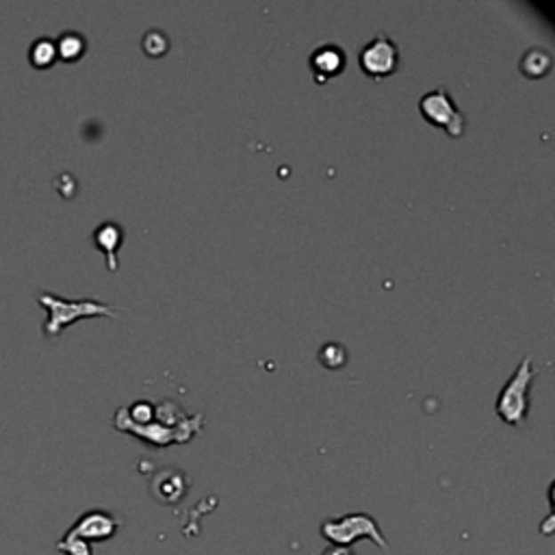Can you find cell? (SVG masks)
Listing matches in <instances>:
<instances>
[{
    "label": "cell",
    "instance_id": "cell-1",
    "mask_svg": "<svg viewBox=\"0 0 555 555\" xmlns=\"http://www.w3.org/2000/svg\"><path fill=\"white\" fill-rule=\"evenodd\" d=\"M39 306H44L48 312L46 321H44L42 332L48 341H54L57 336L63 334V330L68 326L76 324L81 319H92V317H117L116 306L104 304L101 300H92V297H85V300H68V297H61L57 294H51V291H39L37 295Z\"/></svg>",
    "mask_w": 555,
    "mask_h": 555
},
{
    "label": "cell",
    "instance_id": "cell-2",
    "mask_svg": "<svg viewBox=\"0 0 555 555\" xmlns=\"http://www.w3.org/2000/svg\"><path fill=\"white\" fill-rule=\"evenodd\" d=\"M534 378H536V369H534L532 356H525L497 398V414L503 423L514 425V428L525 423L529 413V389H532Z\"/></svg>",
    "mask_w": 555,
    "mask_h": 555
},
{
    "label": "cell",
    "instance_id": "cell-3",
    "mask_svg": "<svg viewBox=\"0 0 555 555\" xmlns=\"http://www.w3.org/2000/svg\"><path fill=\"white\" fill-rule=\"evenodd\" d=\"M319 529L324 540H328L330 544H339V547H351L360 538H366L375 547L389 549V540L382 534L380 523L365 512H351L339 519H328L321 523Z\"/></svg>",
    "mask_w": 555,
    "mask_h": 555
},
{
    "label": "cell",
    "instance_id": "cell-4",
    "mask_svg": "<svg viewBox=\"0 0 555 555\" xmlns=\"http://www.w3.org/2000/svg\"><path fill=\"white\" fill-rule=\"evenodd\" d=\"M419 111L425 117V122L432 126H440L451 139H460L467 131V120L455 107V101L451 98L447 87H434L432 92L423 93L419 101Z\"/></svg>",
    "mask_w": 555,
    "mask_h": 555
},
{
    "label": "cell",
    "instance_id": "cell-5",
    "mask_svg": "<svg viewBox=\"0 0 555 555\" xmlns=\"http://www.w3.org/2000/svg\"><path fill=\"white\" fill-rule=\"evenodd\" d=\"M399 48L395 46L393 39L389 35L380 33L375 35L371 42H366L363 51L358 54L360 69L374 81H382V78H389L398 72L399 68Z\"/></svg>",
    "mask_w": 555,
    "mask_h": 555
},
{
    "label": "cell",
    "instance_id": "cell-6",
    "mask_svg": "<svg viewBox=\"0 0 555 555\" xmlns=\"http://www.w3.org/2000/svg\"><path fill=\"white\" fill-rule=\"evenodd\" d=\"M122 527V520L109 510H87L81 517L72 523L68 534L87 540L89 544L93 543H107V540L116 538Z\"/></svg>",
    "mask_w": 555,
    "mask_h": 555
},
{
    "label": "cell",
    "instance_id": "cell-7",
    "mask_svg": "<svg viewBox=\"0 0 555 555\" xmlns=\"http://www.w3.org/2000/svg\"><path fill=\"white\" fill-rule=\"evenodd\" d=\"M113 425H116V430H120V432H126V434L135 436V438L146 440L148 445H155V447H170V445L178 443L176 432L170 428H165V425L157 423V421H150V423H143V425L131 421V416L126 414V406H124V408H117L116 416H113Z\"/></svg>",
    "mask_w": 555,
    "mask_h": 555
},
{
    "label": "cell",
    "instance_id": "cell-8",
    "mask_svg": "<svg viewBox=\"0 0 555 555\" xmlns=\"http://www.w3.org/2000/svg\"><path fill=\"white\" fill-rule=\"evenodd\" d=\"M189 490V479L178 469H161L152 475L150 495L161 505H178Z\"/></svg>",
    "mask_w": 555,
    "mask_h": 555
},
{
    "label": "cell",
    "instance_id": "cell-9",
    "mask_svg": "<svg viewBox=\"0 0 555 555\" xmlns=\"http://www.w3.org/2000/svg\"><path fill=\"white\" fill-rule=\"evenodd\" d=\"M345 51L341 46H336V44H324V46L315 48L310 54V68L317 83H326L330 78L339 76L345 69Z\"/></svg>",
    "mask_w": 555,
    "mask_h": 555
},
{
    "label": "cell",
    "instance_id": "cell-10",
    "mask_svg": "<svg viewBox=\"0 0 555 555\" xmlns=\"http://www.w3.org/2000/svg\"><path fill=\"white\" fill-rule=\"evenodd\" d=\"M92 239L93 245H96L104 254V259H107V269L117 271V250H120L124 241L122 226L116 224V221H102V224L93 230Z\"/></svg>",
    "mask_w": 555,
    "mask_h": 555
},
{
    "label": "cell",
    "instance_id": "cell-11",
    "mask_svg": "<svg viewBox=\"0 0 555 555\" xmlns=\"http://www.w3.org/2000/svg\"><path fill=\"white\" fill-rule=\"evenodd\" d=\"M57 46V57L66 63H76L78 59L85 57L87 52V39L85 35L78 31H63L54 39Z\"/></svg>",
    "mask_w": 555,
    "mask_h": 555
},
{
    "label": "cell",
    "instance_id": "cell-12",
    "mask_svg": "<svg viewBox=\"0 0 555 555\" xmlns=\"http://www.w3.org/2000/svg\"><path fill=\"white\" fill-rule=\"evenodd\" d=\"M519 68L527 78H543L551 72L553 57L547 48H529V51L520 57Z\"/></svg>",
    "mask_w": 555,
    "mask_h": 555
},
{
    "label": "cell",
    "instance_id": "cell-13",
    "mask_svg": "<svg viewBox=\"0 0 555 555\" xmlns=\"http://www.w3.org/2000/svg\"><path fill=\"white\" fill-rule=\"evenodd\" d=\"M28 61L33 68L37 69H48L59 61L57 57V46H54L52 37H37L28 46Z\"/></svg>",
    "mask_w": 555,
    "mask_h": 555
},
{
    "label": "cell",
    "instance_id": "cell-14",
    "mask_svg": "<svg viewBox=\"0 0 555 555\" xmlns=\"http://www.w3.org/2000/svg\"><path fill=\"white\" fill-rule=\"evenodd\" d=\"M319 363L326 366V369H341V366L347 365V350L341 343H326L321 345L319 354H317Z\"/></svg>",
    "mask_w": 555,
    "mask_h": 555
},
{
    "label": "cell",
    "instance_id": "cell-15",
    "mask_svg": "<svg viewBox=\"0 0 555 555\" xmlns=\"http://www.w3.org/2000/svg\"><path fill=\"white\" fill-rule=\"evenodd\" d=\"M141 48L148 57H163V54L170 51V39H167V35L163 31L152 28V31L143 35Z\"/></svg>",
    "mask_w": 555,
    "mask_h": 555
},
{
    "label": "cell",
    "instance_id": "cell-16",
    "mask_svg": "<svg viewBox=\"0 0 555 555\" xmlns=\"http://www.w3.org/2000/svg\"><path fill=\"white\" fill-rule=\"evenodd\" d=\"M54 549L63 555H93V544H89L87 540L72 536L66 532V536L54 543Z\"/></svg>",
    "mask_w": 555,
    "mask_h": 555
},
{
    "label": "cell",
    "instance_id": "cell-17",
    "mask_svg": "<svg viewBox=\"0 0 555 555\" xmlns=\"http://www.w3.org/2000/svg\"><path fill=\"white\" fill-rule=\"evenodd\" d=\"M126 414L139 425L150 423V421H155V404H150V401H135L133 406H126Z\"/></svg>",
    "mask_w": 555,
    "mask_h": 555
},
{
    "label": "cell",
    "instance_id": "cell-18",
    "mask_svg": "<svg viewBox=\"0 0 555 555\" xmlns=\"http://www.w3.org/2000/svg\"><path fill=\"white\" fill-rule=\"evenodd\" d=\"M553 523H555V514L549 512L547 519H544L543 525H540V534H543V536H553V529H555Z\"/></svg>",
    "mask_w": 555,
    "mask_h": 555
},
{
    "label": "cell",
    "instance_id": "cell-19",
    "mask_svg": "<svg viewBox=\"0 0 555 555\" xmlns=\"http://www.w3.org/2000/svg\"><path fill=\"white\" fill-rule=\"evenodd\" d=\"M321 555H356L351 551V547H339V544H332V547L326 549Z\"/></svg>",
    "mask_w": 555,
    "mask_h": 555
}]
</instances>
